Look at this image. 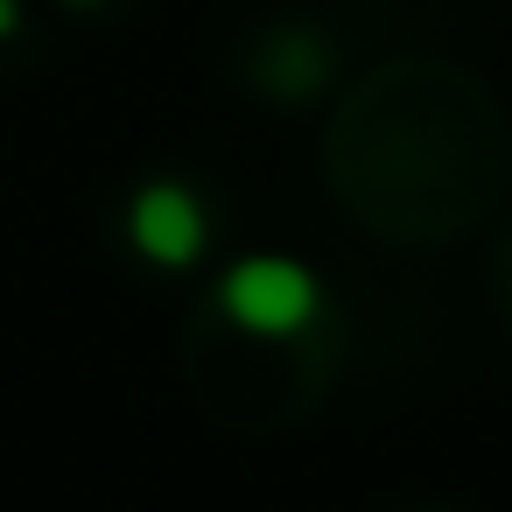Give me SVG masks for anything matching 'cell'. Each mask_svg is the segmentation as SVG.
Instances as JSON below:
<instances>
[{"mask_svg": "<svg viewBox=\"0 0 512 512\" xmlns=\"http://www.w3.org/2000/svg\"><path fill=\"white\" fill-rule=\"evenodd\" d=\"M15 15H22L15 0H0V36H15Z\"/></svg>", "mask_w": 512, "mask_h": 512, "instance_id": "3", "label": "cell"}, {"mask_svg": "<svg viewBox=\"0 0 512 512\" xmlns=\"http://www.w3.org/2000/svg\"><path fill=\"white\" fill-rule=\"evenodd\" d=\"M127 232H134V246H141L148 260L190 267V260L204 253V204H197L183 183H148V190L134 197V211H127Z\"/></svg>", "mask_w": 512, "mask_h": 512, "instance_id": "2", "label": "cell"}, {"mask_svg": "<svg viewBox=\"0 0 512 512\" xmlns=\"http://www.w3.org/2000/svg\"><path fill=\"white\" fill-rule=\"evenodd\" d=\"M225 309H232V323L267 330V337L302 330V323L316 316V274L295 267V260H274V253L239 260V267L225 274Z\"/></svg>", "mask_w": 512, "mask_h": 512, "instance_id": "1", "label": "cell"}]
</instances>
